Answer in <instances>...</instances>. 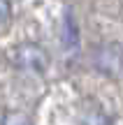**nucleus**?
<instances>
[{
	"label": "nucleus",
	"mask_w": 123,
	"mask_h": 125,
	"mask_svg": "<svg viewBox=\"0 0 123 125\" xmlns=\"http://www.w3.org/2000/svg\"><path fill=\"white\" fill-rule=\"evenodd\" d=\"M93 62L102 74H119L123 70V51L119 44H102L93 53Z\"/></svg>",
	"instance_id": "nucleus-2"
},
{
	"label": "nucleus",
	"mask_w": 123,
	"mask_h": 125,
	"mask_svg": "<svg viewBox=\"0 0 123 125\" xmlns=\"http://www.w3.org/2000/svg\"><path fill=\"white\" fill-rule=\"evenodd\" d=\"M14 67L21 72H30V74H44V70L49 67V56L42 49L40 44H33V42H26V44H19L16 51H14Z\"/></svg>",
	"instance_id": "nucleus-1"
},
{
	"label": "nucleus",
	"mask_w": 123,
	"mask_h": 125,
	"mask_svg": "<svg viewBox=\"0 0 123 125\" xmlns=\"http://www.w3.org/2000/svg\"><path fill=\"white\" fill-rule=\"evenodd\" d=\"M84 125H109V121H107L102 114H91V116L84 121Z\"/></svg>",
	"instance_id": "nucleus-4"
},
{
	"label": "nucleus",
	"mask_w": 123,
	"mask_h": 125,
	"mask_svg": "<svg viewBox=\"0 0 123 125\" xmlns=\"http://www.w3.org/2000/svg\"><path fill=\"white\" fill-rule=\"evenodd\" d=\"M9 14H12V5H9V0H0V23L7 21Z\"/></svg>",
	"instance_id": "nucleus-5"
},
{
	"label": "nucleus",
	"mask_w": 123,
	"mask_h": 125,
	"mask_svg": "<svg viewBox=\"0 0 123 125\" xmlns=\"http://www.w3.org/2000/svg\"><path fill=\"white\" fill-rule=\"evenodd\" d=\"M0 125H33V121L23 111H9V114L2 116V123Z\"/></svg>",
	"instance_id": "nucleus-3"
}]
</instances>
